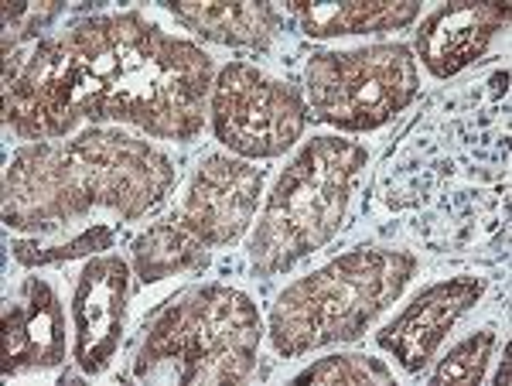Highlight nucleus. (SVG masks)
<instances>
[{"instance_id": "nucleus-1", "label": "nucleus", "mask_w": 512, "mask_h": 386, "mask_svg": "<svg viewBox=\"0 0 512 386\" xmlns=\"http://www.w3.org/2000/svg\"><path fill=\"white\" fill-rule=\"evenodd\" d=\"M212 59L140 14L89 18L7 59L4 123L21 141H59L79 120H123L161 141L205 127Z\"/></svg>"}, {"instance_id": "nucleus-2", "label": "nucleus", "mask_w": 512, "mask_h": 386, "mask_svg": "<svg viewBox=\"0 0 512 386\" xmlns=\"http://www.w3.org/2000/svg\"><path fill=\"white\" fill-rule=\"evenodd\" d=\"M171 182L175 168L161 151L93 127L76 141H38L14 154L4 178V223L48 233L96 205L137 219L168 195Z\"/></svg>"}, {"instance_id": "nucleus-3", "label": "nucleus", "mask_w": 512, "mask_h": 386, "mask_svg": "<svg viewBox=\"0 0 512 386\" xmlns=\"http://www.w3.org/2000/svg\"><path fill=\"white\" fill-rule=\"evenodd\" d=\"M414 274L417 257L410 253L362 246L301 277L270 311V342L277 356L297 359L311 349L359 339L379 311L400 298Z\"/></svg>"}, {"instance_id": "nucleus-4", "label": "nucleus", "mask_w": 512, "mask_h": 386, "mask_svg": "<svg viewBox=\"0 0 512 386\" xmlns=\"http://www.w3.org/2000/svg\"><path fill=\"white\" fill-rule=\"evenodd\" d=\"M263 328L243 291L209 284L171 298L147 325L137 380L239 383L253 373Z\"/></svg>"}, {"instance_id": "nucleus-5", "label": "nucleus", "mask_w": 512, "mask_h": 386, "mask_svg": "<svg viewBox=\"0 0 512 386\" xmlns=\"http://www.w3.org/2000/svg\"><path fill=\"white\" fill-rule=\"evenodd\" d=\"M366 158V147L338 137H315L294 154L256 223L250 243L256 277L284 274L332 240Z\"/></svg>"}, {"instance_id": "nucleus-6", "label": "nucleus", "mask_w": 512, "mask_h": 386, "mask_svg": "<svg viewBox=\"0 0 512 386\" xmlns=\"http://www.w3.org/2000/svg\"><path fill=\"white\" fill-rule=\"evenodd\" d=\"M308 113L338 130H376L417 96V59L407 45L318 52L308 72Z\"/></svg>"}, {"instance_id": "nucleus-7", "label": "nucleus", "mask_w": 512, "mask_h": 386, "mask_svg": "<svg viewBox=\"0 0 512 386\" xmlns=\"http://www.w3.org/2000/svg\"><path fill=\"white\" fill-rule=\"evenodd\" d=\"M212 130L239 158H280L308 123V103L294 86L267 79L246 62H229L212 82Z\"/></svg>"}, {"instance_id": "nucleus-8", "label": "nucleus", "mask_w": 512, "mask_h": 386, "mask_svg": "<svg viewBox=\"0 0 512 386\" xmlns=\"http://www.w3.org/2000/svg\"><path fill=\"white\" fill-rule=\"evenodd\" d=\"M263 192V171L229 154H212L195 171L192 188L181 205L178 226L205 246H229L253 223Z\"/></svg>"}, {"instance_id": "nucleus-9", "label": "nucleus", "mask_w": 512, "mask_h": 386, "mask_svg": "<svg viewBox=\"0 0 512 386\" xmlns=\"http://www.w3.org/2000/svg\"><path fill=\"white\" fill-rule=\"evenodd\" d=\"M130 298V267L120 257H93L72 294V352L82 373L96 376L113 363L123 339Z\"/></svg>"}, {"instance_id": "nucleus-10", "label": "nucleus", "mask_w": 512, "mask_h": 386, "mask_svg": "<svg viewBox=\"0 0 512 386\" xmlns=\"http://www.w3.org/2000/svg\"><path fill=\"white\" fill-rule=\"evenodd\" d=\"M482 277H451L420 291L414 305H407L383 332H376L379 349L393 352V359L407 373H420L441 349L461 315L482 298Z\"/></svg>"}, {"instance_id": "nucleus-11", "label": "nucleus", "mask_w": 512, "mask_h": 386, "mask_svg": "<svg viewBox=\"0 0 512 386\" xmlns=\"http://www.w3.org/2000/svg\"><path fill=\"white\" fill-rule=\"evenodd\" d=\"M506 21L509 4H444L420 24L417 55L437 79H451L489 52Z\"/></svg>"}, {"instance_id": "nucleus-12", "label": "nucleus", "mask_w": 512, "mask_h": 386, "mask_svg": "<svg viewBox=\"0 0 512 386\" xmlns=\"http://www.w3.org/2000/svg\"><path fill=\"white\" fill-rule=\"evenodd\" d=\"M24 298L4 305V376L59 366L65 359V311L52 284L24 281Z\"/></svg>"}, {"instance_id": "nucleus-13", "label": "nucleus", "mask_w": 512, "mask_h": 386, "mask_svg": "<svg viewBox=\"0 0 512 386\" xmlns=\"http://www.w3.org/2000/svg\"><path fill=\"white\" fill-rule=\"evenodd\" d=\"M168 11L195 35L236 48H267L280 28L274 4H205V0H171Z\"/></svg>"}, {"instance_id": "nucleus-14", "label": "nucleus", "mask_w": 512, "mask_h": 386, "mask_svg": "<svg viewBox=\"0 0 512 386\" xmlns=\"http://www.w3.org/2000/svg\"><path fill=\"white\" fill-rule=\"evenodd\" d=\"M291 14L311 38H338V35H369V31L407 28L420 14L417 0H352V4H308L294 0Z\"/></svg>"}, {"instance_id": "nucleus-15", "label": "nucleus", "mask_w": 512, "mask_h": 386, "mask_svg": "<svg viewBox=\"0 0 512 386\" xmlns=\"http://www.w3.org/2000/svg\"><path fill=\"white\" fill-rule=\"evenodd\" d=\"M134 267L144 284H158L175 274H195L209 267V250L188 229L158 223L134 240Z\"/></svg>"}, {"instance_id": "nucleus-16", "label": "nucleus", "mask_w": 512, "mask_h": 386, "mask_svg": "<svg viewBox=\"0 0 512 386\" xmlns=\"http://www.w3.org/2000/svg\"><path fill=\"white\" fill-rule=\"evenodd\" d=\"M294 383H325V386H362V383H393V373L379 359L362 352L328 356L294 376Z\"/></svg>"}, {"instance_id": "nucleus-17", "label": "nucleus", "mask_w": 512, "mask_h": 386, "mask_svg": "<svg viewBox=\"0 0 512 386\" xmlns=\"http://www.w3.org/2000/svg\"><path fill=\"white\" fill-rule=\"evenodd\" d=\"M495 349V332L492 328H482V332L468 335L465 342H458L448 356L437 363L431 373V386H444V383H478L485 376V366H489V356Z\"/></svg>"}, {"instance_id": "nucleus-18", "label": "nucleus", "mask_w": 512, "mask_h": 386, "mask_svg": "<svg viewBox=\"0 0 512 386\" xmlns=\"http://www.w3.org/2000/svg\"><path fill=\"white\" fill-rule=\"evenodd\" d=\"M117 243V233L110 226H93L86 233H79L76 240L62 243V246H35V243H14V257L21 260L24 267H48V264H65V260L86 257V253L96 250H110Z\"/></svg>"}, {"instance_id": "nucleus-19", "label": "nucleus", "mask_w": 512, "mask_h": 386, "mask_svg": "<svg viewBox=\"0 0 512 386\" xmlns=\"http://www.w3.org/2000/svg\"><path fill=\"white\" fill-rule=\"evenodd\" d=\"M59 14V4H4V55L18 52V45Z\"/></svg>"}]
</instances>
